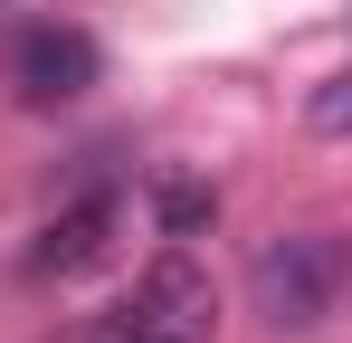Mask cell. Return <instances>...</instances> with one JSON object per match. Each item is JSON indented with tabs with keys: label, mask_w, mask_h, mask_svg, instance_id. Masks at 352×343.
Masks as SVG:
<instances>
[{
	"label": "cell",
	"mask_w": 352,
	"mask_h": 343,
	"mask_svg": "<svg viewBox=\"0 0 352 343\" xmlns=\"http://www.w3.org/2000/svg\"><path fill=\"white\" fill-rule=\"evenodd\" d=\"M248 295H257V315H267L276 334L324 324L333 295H343V238H333V229H286V238H267L257 267H248Z\"/></svg>",
	"instance_id": "cell-1"
},
{
	"label": "cell",
	"mask_w": 352,
	"mask_h": 343,
	"mask_svg": "<svg viewBox=\"0 0 352 343\" xmlns=\"http://www.w3.org/2000/svg\"><path fill=\"white\" fill-rule=\"evenodd\" d=\"M96 39L86 29H58V19H38V29H19V48H10V86H19V105H76L86 86H96Z\"/></svg>",
	"instance_id": "cell-2"
},
{
	"label": "cell",
	"mask_w": 352,
	"mask_h": 343,
	"mask_svg": "<svg viewBox=\"0 0 352 343\" xmlns=\"http://www.w3.org/2000/svg\"><path fill=\"white\" fill-rule=\"evenodd\" d=\"M124 305H133L153 334H172V343H210V334H219V286L200 277L181 248H172V258H153V267L133 277V295H124Z\"/></svg>",
	"instance_id": "cell-3"
},
{
	"label": "cell",
	"mask_w": 352,
	"mask_h": 343,
	"mask_svg": "<svg viewBox=\"0 0 352 343\" xmlns=\"http://www.w3.org/2000/svg\"><path fill=\"white\" fill-rule=\"evenodd\" d=\"M105 248H115V191H86V200H67L58 220L38 229V248H29V277H86Z\"/></svg>",
	"instance_id": "cell-4"
},
{
	"label": "cell",
	"mask_w": 352,
	"mask_h": 343,
	"mask_svg": "<svg viewBox=\"0 0 352 343\" xmlns=\"http://www.w3.org/2000/svg\"><path fill=\"white\" fill-rule=\"evenodd\" d=\"M153 220H162V238H200V229L219 220V191L190 181V172H162L153 181Z\"/></svg>",
	"instance_id": "cell-5"
},
{
	"label": "cell",
	"mask_w": 352,
	"mask_h": 343,
	"mask_svg": "<svg viewBox=\"0 0 352 343\" xmlns=\"http://www.w3.org/2000/svg\"><path fill=\"white\" fill-rule=\"evenodd\" d=\"M305 124H314V134H352V67L324 76V86L305 96Z\"/></svg>",
	"instance_id": "cell-6"
},
{
	"label": "cell",
	"mask_w": 352,
	"mask_h": 343,
	"mask_svg": "<svg viewBox=\"0 0 352 343\" xmlns=\"http://www.w3.org/2000/svg\"><path fill=\"white\" fill-rule=\"evenodd\" d=\"M76 343H172V334H153V324H143L133 305H115L105 324H86V334H76Z\"/></svg>",
	"instance_id": "cell-7"
}]
</instances>
